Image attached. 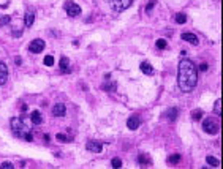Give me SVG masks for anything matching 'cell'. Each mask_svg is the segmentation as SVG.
Listing matches in <instances>:
<instances>
[{"label": "cell", "mask_w": 223, "mask_h": 169, "mask_svg": "<svg viewBox=\"0 0 223 169\" xmlns=\"http://www.w3.org/2000/svg\"><path fill=\"white\" fill-rule=\"evenodd\" d=\"M206 161H207L209 164H212V166H218V164H220V161H218L217 158H215V157H207V158H206Z\"/></svg>", "instance_id": "cell-23"}, {"label": "cell", "mask_w": 223, "mask_h": 169, "mask_svg": "<svg viewBox=\"0 0 223 169\" xmlns=\"http://www.w3.org/2000/svg\"><path fill=\"white\" fill-rule=\"evenodd\" d=\"M44 49V41L43 40H32L29 44V51L32 54H38Z\"/></svg>", "instance_id": "cell-6"}, {"label": "cell", "mask_w": 223, "mask_h": 169, "mask_svg": "<svg viewBox=\"0 0 223 169\" xmlns=\"http://www.w3.org/2000/svg\"><path fill=\"white\" fill-rule=\"evenodd\" d=\"M43 63H44L46 67H52V65H54V57H52V55H46L44 60H43Z\"/></svg>", "instance_id": "cell-22"}, {"label": "cell", "mask_w": 223, "mask_h": 169, "mask_svg": "<svg viewBox=\"0 0 223 169\" xmlns=\"http://www.w3.org/2000/svg\"><path fill=\"white\" fill-rule=\"evenodd\" d=\"M111 164H113V167L119 169V167H122V160H120V158H113V161H111Z\"/></svg>", "instance_id": "cell-24"}, {"label": "cell", "mask_w": 223, "mask_h": 169, "mask_svg": "<svg viewBox=\"0 0 223 169\" xmlns=\"http://www.w3.org/2000/svg\"><path fill=\"white\" fill-rule=\"evenodd\" d=\"M60 70L65 73H70V60L67 57H62L60 59Z\"/></svg>", "instance_id": "cell-16"}, {"label": "cell", "mask_w": 223, "mask_h": 169, "mask_svg": "<svg viewBox=\"0 0 223 169\" xmlns=\"http://www.w3.org/2000/svg\"><path fill=\"white\" fill-rule=\"evenodd\" d=\"M203 115H204V112L201 111V109H196V111L192 112V119H193V120H201V119H203Z\"/></svg>", "instance_id": "cell-19"}, {"label": "cell", "mask_w": 223, "mask_h": 169, "mask_svg": "<svg viewBox=\"0 0 223 169\" xmlns=\"http://www.w3.org/2000/svg\"><path fill=\"white\" fill-rule=\"evenodd\" d=\"M168 161H169L171 164H177L179 161H180V155H179V153H174V155H171V157L168 158Z\"/></svg>", "instance_id": "cell-20"}, {"label": "cell", "mask_w": 223, "mask_h": 169, "mask_svg": "<svg viewBox=\"0 0 223 169\" xmlns=\"http://www.w3.org/2000/svg\"><path fill=\"white\" fill-rule=\"evenodd\" d=\"M103 89L106 90V92H114V90H116V84H104Z\"/></svg>", "instance_id": "cell-27"}, {"label": "cell", "mask_w": 223, "mask_h": 169, "mask_svg": "<svg viewBox=\"0 0 223 169\" xmlns=\"http://www.w3.org/2000/svg\"><path fill=\"white\" fill-rule=\"evenodd\" d=\"M86 149L89 152H93V153H100L103 150V144L98 142V141H89V142L86 144Z\"/></svg>", "instance_id": "cell-7"}, {"label": "cell", "mask_w": 223, "mask_h": 169, "mask_svg": "<svg viewBox=\"0 0 223 169\" xmlns=\"http://www.w3.org/2000/svg\"><path fill=\"white\" fill-rule=\"evenodd\" d=\"M182 40L184 41H187V43H192V44H195V46H198L199 44V40H198V37L196 35H193V33H182Z\"/></svg>", "instance_id": "cell-11"}, {"label": "cell", "mask_w": 223, "mask_h": 169, "mask_svg": "<svg viewBox=\"0 0 223 169\" xmlns=\"http://www.w3.org/2000/svg\"><path fill=\"white\" fill-rule=\"evenodd\" d=\"M64 8H65L67 15H68L70 18H76V16L81 15V6L76 5L74 2H71V0H67V2L64 3Z\"/></svg>", "instance_id": "cell-5"}, {"label": "cell", "mask_w": 223, "mask_h": 169, "mask_svg": "<svg viewBox=\"0 0 223 169\" xmlns=\"http://www.w3.org/2000/svg\"><path fill=\"white\" fill-rule=\"evenodd\" d=\"M10 21H11V18L6 15V16H2L0 18V25H6V24H10Z\"/></svg>", "instance_id": "cell-26"}, {"label": "cell", "mask_w": 223, "mask_h": 169, "mask_svg": "<svg viewBox=\"0 0 223 169\" xmlns=\"http://www.w3.org/2000/svg\"><path fill=\"white\" fill-rule=\"evenodd\" d=\"M139 125H141V119H139L138 115H130L128 117V120H127V126L131 130V131H135L139 128Z\"/></svg>", "instance_id": "cell-8"}, {"label": "cell", "mask_w": 223, "mask_h": 169, "mask_svg": "<svg viewBox=\"0 0 223 169\" xmlns=\"http://www.w3.org/2000/svg\"><path fill=\"white\" fill-rule=\"evenodd\" d=\"M198 68H199V71H206V70H207V63H201Z\"/></svg>", "instance_id": "cell-31"}, {"label": "cell", "mask_w": 223, "mask_h": 169, "mask_svg": "<svg viewBox=\"0 0 223 169\" xmlns=\"http://www.w3.org/2000/svg\"><path fill=\"white\" fill-rule=\"evenodd\" d=\"M138 163H139V164H144V166H149V164H150V158H149L146 153H139Z\"/></svg>", "instance_id": "cell-17"}, {"label": "cell", "mask_w": 223, "mask_h": 169, "mask_svg": "<svg viewBox=\"0 0 223 169\" xmlns=\"http://www.w3.org/2000/svg\"><path fill=\"white\" fill-rule=\"evenodd\" d=\"M174 21H176L177 24H185L187 22V15L185 13H177V15L174 16Z\"/></svg>", "instance_id": "cell-18"}, {"label": "cell", "mask_w": 223, "mask_h": 169, "mask_svg": "<svg viewBox=\"0 0 223 169\" xmlns=\"http://www.w3.org/2000/svg\"><path fill=\"white\" fill-rule=\"evenodd\" d=\"M30 119H32L33 125H40L41 122H43V117H41V114H40L38 111H33V112H32V115H30Z\"/></svg>", "instance_id": "cell-15"}, {"label": "cell", "mask_w": 223, "mask_h": 169, "mask_svg": "<svg viewBox=\"0 0 223 169\" xmlns=\"http://www.w3.org/2000/svg\"><path fill=\"white\" fill-rule=\"evenodd\" d=\"M106 2V5L109 6L113 11H123V10H127L128 6L131 5V2L133 0H104Z\"/></svg>", "instance_id": "cell-3"}, {"label": "cell", "mask_w": 223, "mask_h": 169, "mask_svg": "<svg viewBox=\"0 0 223 169\" xmlns=\"http://www.w3.org/2000/svg\"><path fill=\"white\" fill-rule=\"evenodd\" d=\"M214 111H215V114H217V115H220V114H221V100H220V98H218L217 101H215Z\"/></svg>", "instance_id": "cell-21"}, {"label": "cell", "mask_w": 223, "mask_h": 169, "mask_svg": "<svg viewBox=\"0 0 223 169\" xmlns=\"http://www.w3.org/2000/svg\"><path fill=\"white\" fill-rule=\"evenodd\" d=\"M33 21H35L33 11H27V13H25V16H24V25H25V27H32Z\"/></svg>", "instance_id": "cell-14"}, {"label": "cell", "mask_w": 223, "mask_h": 169, "mask_svg": "<svg viewBox=\"0 0 223 169\" xmlns=\"http://www.w3.org/2000/svg\"><path fill=\"white\" fill-rule=\"evenodd\" d=\"M179 87L182 92L190 93L198 84V71L196 67L190 59H182L179 63V77H177Z\"/></svg>", "instance_id": "cell-1"}, {"label": "cell", "mask_w": 223, "mask_h": 169, "mask_svg": "<svg viewBox=\"0 0 223 169\" xmlns=\"http://www.w3.org/2000/svg\"><path fill=\"white\" fill-rule=\"evenodd\" d=\"M177 115H179V109L177 108H171V109H168L165 112V117L168 119L169 122H174L177 119Z\"/></svg>", "instance_id": "cell-12"}, {"label": "cell", "mask_w": 223, "mask_h": 169, "mask_svg": "<svg viewBox=\"0 0 223 169\" xmlns=\"http://www.w3.org/2000/svg\"><path fill=\"white\" fill-rule=\"evenodd\" d=\"M155 2L157 0H149V3H147V6H146V13H150V10L155 6Z\"/></svg>", "instance_id": "cell-28"}, {"label": "cell", "mask_w": 223, "mask_h": 169, "mask_svg": "<svg viewBox=\"0 0 223 169\" xmlns=\"http://www.w3.org/2000/svg\"><path fill=\"white\" fill-rule=\"evenodd\" d=\"M139 70H141L144 74H154V68H152V65L149 62H143L141 65H139Z\"/></svg>", "instance_id": "cell-13"}, {"label": "cell", "mask_w": 223, "mask_h": 169, "mask_svg": "<svg viewBox=\"0 0 223 169\" xmlns=\"http://www.w3.org/2000/svg\"><path fill=\"white\" fill-rule=\"evenodd\" d=\"M55 138H57V141H60V142H68V141H67V136H65V135H62V133H59V135L55 136Z\"/></svg>", "instance_id": "cell-30"}, {"label": "cell", "mask_w": 223, "mask_h": 169, "mask_svg": "<svg viewBox=\"0 0 223 169\" xmlns=\"http://www.w3.org/2000/svg\"><path fill=\"white\" fill-rule=\"evenodd\" d=\"M0 167H2V169H13V163H10V161H5V163L0 164Z\"/></svg>", "instance_id": "cell-29"}, {"label": "cell", "mask_w": 223, "mask_h": 169, "mask_svg": "<svg viewBox=\"0 0 223 169\" xmlns=\"http://www.w3.org/2000/svg\"><path fill=\"white\" fill-rule=\"evenodd\" d=\"M10 125H11L13 135H15L16 138H21V139L27 141V142H30V141L33 139V136H32V128L27 125L24 115H22V117H15V119H11V120H10Z\"/></svg>", "instance_id": "cell-2"}, {"label": "cell", "mask_w": 223, "mask_h": 169, "mask_svg": "<svg viewBox=\"0 0 223 169\" xmlns=\"http://www.w3.org/2000/svg\"><path fill=\"white\" fill-rule=\"evenodd\" d=\"M65 112H67V108L64 103H55L52 106V115H55V117H64Z\"/></svg>", "instance_id": "cell-9"}, {"label": "cell", "mask_w": 223, "mask_h": 169, "mask_svg": "<svg viewBox=\"0 0 223 169\" xmlns=\"http://www.w3.org/2000/svg\"><path fill=\"white\" fill-rule=\"evenodd\" d=\"M6 79H8V68L3 62H0V87L6 82Z\"/></svg>", "instance_id": "cell-10"}, {"label": "cell", "mask_w": 223, "mask_h": 169, "mask_svg": "<svg viewBox=\"0 0 223 169\" xmlns=\"http://www.w3.org/2000/svg\"><path fill=\"white\" fill-rule=\"evenodd\" d=\"M166 46H168V43H166V40H165V38L157 40V47H158V49H165Z\"/></svg>", "instance_id": "cell-25"}, {"label": "cell", "mask_w": 223, "mask_h": 169, "mask_svg": "<svg viewBox=\"0 0 223 169\" xmlns=\"http://www.w3.org/2000/svg\"><path fill=\"white\" fill-rule=\"evenodd\" d=\"M203 130L207 135H217L220 131V125H218V122H215V119H204Z\"/></svg>", "instance_id": "cell-4"}]
</instances>
